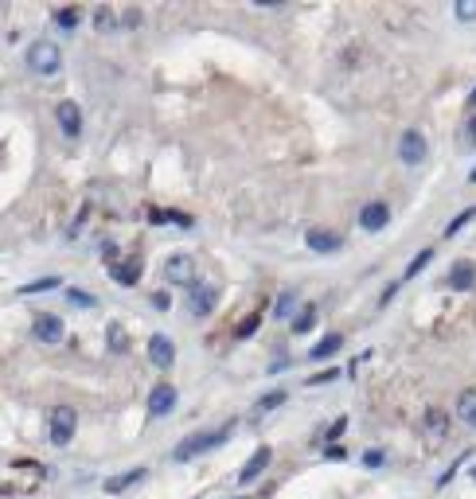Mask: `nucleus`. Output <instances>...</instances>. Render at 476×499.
Instances as JSON below:
<instances>
[{
	"label": "nucleus",
	"mask_w": 476,
	"mask_h": 499,
	"mask_svg": "<svg viewBox=\"0 0 476 499\" xmlns=\"http://www.w3.org/2000/svg\"><path fill=\"white\" fill-rule=\"evenodd\" d=\"M473 106H476V90H473Z\"/></svg>",
	"instance_id": "a19ab883"
},
{
	"label": "nucleus",
	"mask_w": 476,
	"mask_h": 499,
	"mask_svg": "<svg viewBox=\"0 0 476 499\" xmlns=\"http://www.w3.org/2000/svg\"><path fill=\"white\" fill-rule=\"evenodd\" d=\"M312 324H317V304H305V308H301V316L293 320V332L305 335V332H312Z\"/></svg>",
	"instance_id": "b1692460"
},
{
	"label": "nucleus",
	"mask_w": 476,
	"mask_h": 499,
	"mask_svg": "<svg viewBox=\"0 0 476 499\" xmlns=\"http://www.w3.org/2000/svg\"><path fill=\"white\" fill-rule=\"evenodd\" d=\"M340 347H344V335H340V332H332V335H324V340H320V343H317V347H312L308 355H312V359L320 363V359H332V355H336Z\"/></svg>",
	"instance_id": "6ab92c4d"
},
{
	"label": "nucleus",
	"mask_w": 476,
	"mask_h": 499,
	"mask_svg": "<svg viewBox=\"0 0 476 499\" xmlns=\"http://www.w3.org/2000/svg\"><path fill=\"white\" fill-rule=\"evenodd\" d=\"M31 335L40 343H63V320L55 312H40L31 324Z\"/></svg>",
	"instance_id": "9d476101"
},
{
	"label": "nucleus",
	"mask_w": 476,
	"mask_h": 499,
	"mask_svg": "<svg viewBox=\"0 0 476 499\" xmlns=\"http://www.w3.org/2000/svg\"><path fill=\"white\" fill-rule=\"evenodd\" d=\"M55 121H59V129H63V137H79L82 133V109H79V102H70V98H63L59 106H55Z\"/></svg>",
	"instance_id": "6e6552de"
},
{
	"label": "nucleus",
	"mask_w": 476,
	"mask_h": 499,
	"mask_svg": "<svg viewBox=\"0 0 476 499\" xmlns=\"http://www.w3.org/2000/svg\"><path fill=\"white\" fill-rule=\"evenodd\" d=\"M468 180H473V184H476V168H473V172H468Z\"/></svg>",
	"instance_id": "ea45409f"
},
{
	"label": "nucleus",
	"mask_w": 476,
	"mask_h": 499,
	"mask_svg": "<svg viewBox=\"0 0 476 499\" xmlns=\"http://www.w3.org/2000/svg\"><path fill=\"white\" fill-rule=\"evenodd\" d=\"M445 285H449V289H457V293H465V289H473V285H476V265L468 262V258L453 262V269H449Z\"/></svg>",
	"instance_id": "ddd939ff"
},
{
	"label": "nucleus",
	"mask_w": 476,
	"mask_h": 499,
	"mask_svg": "<svg viewBox=\"0 0 476 499\" xmlns=\"http://www.w3.org/2000/svg\"><path fill=\"white\" fill-rule=\"evenodd\" d=\"M149 359L152 367H160V371H168L172 363H176V343L168 340V335H149Z\"/></svg>",
	"instance_id": "9b49d317"
},
{
	"label": "nucleus",
	"mask_w": 476,
	"mask_h": 499,
	"mask_svg": "<svg viewBox=\"0 0 476 499\" xmlns=\"http://www.w3.org/2000/svg\"><path fill=\"white\" fill-rule=\"evenodd\" d=\"M332 379H340V371H336V367H328V371L312 374V379H308V386H320V382H332Z\"/></svg>",
	"instance_id": "473e14b6"
},
{
	"label": "nucleus",
	"mask_w": 476,
	"mask_h": 499,
	"mask_svg": "<svg viewBox=\"0 0 476 499\" xmlns=\"http://www.w3.org/2000/svg\"><path fill=\"white\" fill-rule=\"evenodd\" d=\"M258 324H262V316H258V312H250L246 320H242V324L235 328V335H238V340H246V335H254V332H258Z\"/></svg>",
	"instance_id": "c85d7f7f"
},
{
	"label": "nucleus",
	"mask_w": 476,
	"mask_h": 499,
	"mask_svg": "<svg viewBox=\"0 0 476 499\" xmlns=\"http://www.w3.org/2000/svg\"><path fill=\"white\" fill-rule=\"evenodd\" d=\"M387 223H390V207L383 203V199H371V203H363V211H359V226H363V230H371V235H375V230H383Z\"/></svg>",
	"instance_id": "1a4fd4ad"
},
{
	"label": "nucleus",
	"mask_w": 476,
	"mask_h": 499,
	"mask_svg": "<svg viewBox=\"0 0 476 499\" xmlns=\"http://www.w3.org/2000/svg\"><path fill=\"white\" fill-rule=\"evenodd\" d=\"M94 28H98L102 35H113V31H118V12L109 8V4L94 8Z\"/></svg>",
	"instance_id": "aec40b11"
},
{
	"label": "nucleus",
	"mask_w": 476,
	"mask_h": 499,
	"mask_svg": "<svg viewBox=\"0 0 476 499\" xmlns=\"http://www.w3.org/2000/svg\"><path fill=\"white\" fill-rule=\"evenodd\" d=\"M121 24H125V28H137V24H141V12H137V8H129L125 16H121Z\"/></svg>",
	"instance_id": "e433bc0d"
},
{
	"label": "nucleus",
	"mask_w": 476,
	"mask_h": 499,
	"mask_svg": "<svg viewBox=\"0 0 476 499\" xmlns=\"http://www.w3.org/2000/svg\"><path fill=\"white\" fill-rule=\"evenodd\" d=\"M145 464H137V468H129V472H121V476H109L106 484H102V488L109 491V496H121V491L125 488H133V484H141V480H145Z\"/></svg>",
	"instance_id": "f3484780"
},
{
	"label": "nucleus",
	"mask_w": 476,
	"mask_h": 499,
	"mask_svg": "<svg viewBox=\"0 0 476 499\" xmlns=\"http://www.w3.org/2000/svg\"><path fill=\"white\" fill-rule=\"evenodd\" d=\"M102 258H106V265H113V262H118V246L106 242V246H102Z\"/></svg>",
	"instance_id": "c9c22d12"
},
{
	"label": "nucleus",
	"mask_w": 476,
	"mask_h": 499,
	"mask_svg": "<svg viewBox=\"0 0 476 499\" xmlns=\"http://www.w3.org/2000/svg\"><path fill=\"white\" fill-rule=\"evenodd\" d=\"M308 250H317V254H336V250H344V238L336 235V230H324V226H312L305 235Z\"/></svg>",
	"instance_id": "f8f14e48"
},
{
	"label": "nucleus",
	"mask_w": 476,
	"mask_h": 499,
	"mask_svg": "<svg viewBox=\"0 0 476 499\" xmlns=\"http://www.w3.org/2000/svg\"><path fill=\"white\" fill-rule=\"evenodd\" d=\"M457 418L476 429V390H473V386H468V390H461V398H457Z\"/></svg>",
	"instance_id": "a211bd4d"
},
{
	"label": "nucleus",
	"mask_w": 476,
	"mask_h": 499,
	"mask_svg": "<svg viewBox=\"0 0 476 499\" xmlns=\"http://www.w3.org/2000/svg\"><path fill=\"white\" fill-rule=\"evenodd\" d=\"M281 402H285V390H269V394H262V398H258V410H254V413H269V410H278Z\"/></svg>",
	"instance_id": "cd10ccee"
},
{
	"label": "nucleus",
	"mask_w": 476,
	"mask_h": 499,
	"mask_svg": "<svg viewBox=\"0 0 476 499\" xmlns=\"http://www.w3.org/2000/svg\"><path fill=\"white\" fill-rule=\"evenodd\" d=\"M468 137H473V141H476V121H473V129H468Z\"/></svg>",
	"instance_id": "58836bf2"
},
{
	"label": "nucleus",
	"mask_w": 476,
	"mask_h": 499,
	"mask_svg": "<svg viewBox=\"0 0 476 499\" xmlns=\"http://www.w3.org/2000/svg\"><path fill=\"white\" fill-rule=\"evenodd\" d=\"M473 219H476V207H465V211H461V215H457V219H453V223H449V226H445V238H453V235H457V230H465V226H468V223H473Z\"/></svg>",
	"instance_id": "bb28decb"
},
{
	"label": "nucleus",
	"mask_w": 476,
	"mask_h": 499,
	"mask_svg": "<svg viewBox=\"0 0 476 499\" xmlns=\"http://www.w3.org/2000/svg\"><path fill=\"white\" fill-rule=\"evenodd\" d=\"M164 281L180 285V289H191L196 285V258L191 254H172L164 262Z\"/></svg>",
	"instance_id": "39448f33"
},
{
	"label": "nucleus",
	"mask_w": 476,
	"mask_h": 499,
	"mask_svg": "<svg viewBox=\"0 0 476 499\" xmlns=\"http://www.w3.org/2000/svg\"><path fill=\"white\" fill-rule=\"evenodd\" d=\"M363 464H367V468H379V464H383V452H379V449H367V452H363Z\"/></svg>",
	"instance_id": "f704fd0d"
},
{
	"label": "nucleus",
	"mask_w": 476,
	"mask_h": 499,
	"mask_svg": "<svg viewBox=\"0 0 476 499\" xmlns=\"http://www.w3.org/2000/svg\"><path fill=\"white\" fill-rule=\"evenodd\" d=\"M149 223H172V226H191V215H184V211H149Z\"/></svg>",
	"instance_id": "5701e85b"
},
{
	"label": "nucleus",
	"mask_w": 476,
	"mask_h": 499,
	"mask_svg": "<svg viewBox=\"0 0 476 499\" xmlns=\"http://www.w3.org/2000/svg\"><path fill=\"white\" fill-rule=\"evenodd\" d=\"M106 340H109V351H113V355H125V351H129V332H125L121 324H109V328H106Z\"/></svg>",
	"instance_id": "412c9836"
},
{
	"label": "nucleus",
	"mask_w": 476,
	"mask_h": 499,
	"mask_svg": "<svg viewBox=\"0 0 476 499\" xmlns=\"http://www.w3.org/2000/svg\"><path fill=\"white\" fill-rule=\"evenodd\" d=\"M473 480H476V468H473Z\"/></svg>",
	"instance_id": "79ce46f5"
},
{
	"label": "nucleus",
	"mask_w": 476,
	"mask_h": 499,
	"mask_svg": "<svg viewBox=\"0 0 476 499\" xmlns=\"http://www.w3.org/2000/svg\"><path fill=\"white\" fill-rule=\"evenodd\" d=\"M79 20H82L79 8H55V24H59V28L74 31V28H79Z\"/></svg>",
	"instance_id": "393cba45"
},
{
	"label": "nucleus",
	"mask_w": 476,
	"mask_h": 499,
	"mask_svg": "<svg viewBox=\"0 0 476 499\" xmlns=\"http://www.w3.org/2000/svg\"><path fill=\"white\" fill-rule=\"evenodd\" d=\"M219 293H215V285H191V312L196 316H211V308H215Z\"/></svg>",
	"instance_id": "dca6fc26"
},
{
	"label": "nucleus",
	"mask_w": 476,
	"mask_h": 499,
	"mask_svg": "<svg viewBox=\"0 0 476 499\" xmlns=\"http://www.w3.org/2000/svg\"><path fill=\"white\" fill-rule=\"evenodd\" d=\"M109 277H113L118 285H125V289H129V285H137V281H141V258L133 254V258H125V262L118 258V262L109 265Z\"/></svg>",
	"instance_id": "2eb2a0df"
},
{
	"label": "nucleus",
	"mask_w": 476,
	"mask_h": 499,
	"mask_svg": "<svg viewBox=\"0 0 476 499\" xmlns=\"http://www.w3.org/2000/svg\"><path fill=\"white\" fill-rule=\"evenodd\" d=\"M344 429H347V418H336V421H332V425H328L324 441H340V437H344Z\"/></svg>",
	"instance_id": "2f4dec72"
},
{
	"label": "nucleus",
	"mask_w": 476,
	"mask_h": 499,
	"mask_svg": "<svg viewBox=\"0 0 476 499\" xmlns=\"http://www.w3.org/2000/svg\"><path fill=\"white\" fill-rule=\"evenodd\" d=\"M59 67H63V51L55 47L51 40H35L28 47V70L31 74H59Z\"/></svg>",
	"instance_id": "f03ea898"
},
{
	"label": "nucleus",
	"mask_w": 476,
	"mask_h": 499,
	"mask_svg": "<svg viewBox=\"0 0 476 499\" xmlns=\"http://www.w3.org/2000/svg\"><path fill=\"white\" fill-rule=\"evenodd\" d=\"M74 429H79V413H74V406H55L51 410V445L55 449H67L70 441H74Z\"/></svg>",
	"instance_id": "7ed1b4c3"
},
{
	"label": "nucleus",
	"mask_w": 476,
	"mask_h": 499,
	"mask_svg": "<svg viewBox=\"0 0 476 499\" xmlns=\"http://www.w3.org/2000/svg\"><path fill=\"white\" fill-rule=\"evenodd\" d=\"M235 433V425H223V429H215V433H191L188 441H180L176 445V452L172 457L176 460H191V457H203V452H211V449H219L223 441Z\"/></svg>",
	"instance_id": "f257e3e1"
},
{
	"label": "nucleus",
	"mask_w": 476,
	"mask_h": 499,
	"mask_svg": "<svg viewBox=\"0 0 476 499\" xmlns=\"http://www.w3.org/2000/svg\"><path fill=\"white\" fill-rule=\"evenodd\" d=\"M418 429H422L426 441H445L449 437V413L441 410V406H426L422 418H418Z\"/></svg>",
	"instance_id": "423d86ee"
},
{
	"label": "nucleus",
	"mask_w": 476,
	"mask_h": 499,
	"mask_svg": "<svg viewBox=\"0 0 476 499\" xmlns=\"http://www.w3.org/2000/svg\"><path fill=\"white\" fill-rule=\"evenodd\" d=\"M429 262H434V250H422V254H418L414 262L406 265V281H410V277H414V274H422V269H426Z\"/></svg>",
	"instance_id": "c756f323"
},
{
	"label": "nucleus",
	"mask_w": 476,
	"mask_h": 499,
	"mask_svg": "<svg viewBox=\"0 0 476 499\" xmlns=\"http://www.w3.org/2000/svg\"><path fill=\"white\" fill-rule=\"evenodd\" d=\"M67 296H70V304H82V308H94V304H98L90 293H82V289H70Z\"/></svg>",
	"instance_id": "7c9ffc66"
},
{
	"label": "nucleus",
	"mask_w": 476,
	"mask_h": 499,
	"mask_svg": "<svg viewBox=\"0 0 476 499\" xmlns=\"http://www.w3.org/2000/svg\"><path fill=\"white\" fill-rule=\"evenodd\" d=\"M176 386L172 382H157L152 386V394H149V418H168L172 410H176Z\"/></svg>",
	"instance_id": "0eeeda50"
},
{
	"label": "nucleus",
	"mask_w": 476,
	"mask_h": 499,
	"mask_svg": "<svg viewBox=\"0 0 476 499\" xmlns=\"http://www.w3.org/2000/svg\"><path fill=\"white\" fill-rule=\"evenodd\" d=\"M59 277H40V281H28V285H20V289H16V293L20 296H31V293H51V289H59Z\"/></svg>",
	"instance_id": "4be33fe9"
},
{
	"label": "nucleus",
	"mask_w": 476,
	"mask_h": 499,
	"mask_svg": "<svg viewBox=\"0 0 476 499\" xmlns=\"http://www.w3.org/2000/svg\"><path fill=\"white\" fill-rule=\"evenodd\" d=\"M269 460H273V452H269V445H262V449L254 452L246 464H242V472H238V484H254V480H258L262 472L269 468Z\"/></svg>",
	"instance_id": "4468645a"
},
{
	"label": "nucleus",
	"mask_w": 476,
	"mask_h": 499,
	"mask_svg": "<svg viewBox=\"0 0 476 499\" xmlns=\"http://www.w3.org/2000/svg\"><path fill=\"white\" fill-rule=\"evenodd\" d=\"M429 157V141L422 129H406L402 137H398V160L402 164H426Z\"/></svg>",
	"instance_id": "20e7f679"
},
{
	"label": "nucleus",
	"mask_w": 476,
	"mask_h": 499,
	"mask_svg": "<svg viewBox=\"0 0 476 499\" xmlns=\"http://www.w3.org/2000/svg\"><path fill=\"white\" fill-rule=\"evenodd\" d=\"M293 304H297V293H293V289H285V293L278 296V304H273V316H278V320H289Z\"/></svg>",
	"instance_id": "a878e982"
},
{
	"label": "nucleus",
	"mask_w": 476,
	"mask_h": 499,
	"mask_svg": "<svg viewBox=\"0 0 476 499\" xmlns=\"http://www.w3.org/2000/svg\"><path fill=\"white\" fill-rule=\"evenodd\" d=\"M152 304H157V308H164V312H168L172 296H168V293H152Z\"/></svg>",
	"instance_id": "4c0bfd02"
},
{
	"label": "nucleus",
	"mask_w": 476,
	"mask_h": 499,
	"mask_svg": "<svg viewBox=\"0 0 476 499\" xmlns=\"http://www.w3.org/2000/svg\"><path fill=\"white\" fill-rule=\"evenodd\" d=\"M457 16H461V20H476V4L473 0H461V4H457Z\"/></svg>",
	"instance_id": "72a5a7b5"
}]
</instances>
